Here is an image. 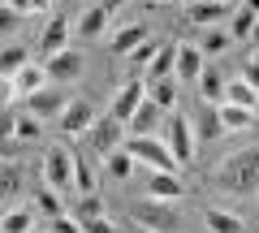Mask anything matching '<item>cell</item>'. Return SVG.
Masks as SVG:
<instances>
[{
    "mask_svg": "<svg viewBox=\"0 0 259 233\" xmlns=\"http://www.w3.org/2000/svg\"><path fill=\"white\" fill-rule=\"evenodd\" d=\"M212 190L233 195V199H255L259 195V143L225 156L221 164L212 168Z\"/></svg>",
    "mask_w": 259,
    "mask_h": 233,
    "instance_id": "6da1fadb",
    "label": "cell"
},
{
    "mask_svg": "<svg viewBox=\"0 0 259 233\" xmlns=\"http://www.w3.org/2000/svg\"><path fill=\"white\" fill-rule=\"evenodd\" d=\"M130 220L143 233H177L182 229V212L173 203H160V199H134L130 203Z\"/></svg>",
    "mask_w": 259,
    "mask_h": 233,
    "instance_id": "7a4b0ae2",
    "label": "cell"
},
{
    "mask_svg": "<svg viewBox=\"0 0 259 233\" xmlns=\"http://www.w3.org/2000/svg\"><path fill=\"white\" fill-rule=\"evenodd\" d=\"M39 177H44L48 190H56V195H74V151L69 147H48L44 160H39Z\"/></svg>",
    "mask_w": 259,
    "mask_h": 233,
    "instance_id": "3957f363",
    "label": "cell"
},
{
    "mask_svg": "<svg viewBox=\"0 0 259 233\" xmlns=\"http://www.w3.org/2000/svg\"><path fill=\"white\" fill-rule=\"evenodd\" d=\"M125 151L134 160H139V168H147V173H182V164L173 160V151L164 147V138H125Z\"/></svg>",
    "mask_w": 259,
    "mask_h": 233,
    "instance_id": "277c9868",
    "label": "cell"
},
{
    "mask_svg": "<svg viewBox=\"0 0 259 233\" xmlns=\"http://www.w3.org/2000/svg\"><path fill=\"white\" fill-rule=\"evenodd\" d=\"M160 138H164V147L173 151V160L177 164H190L194 160V125H190V117H186V112H168V121H164V134H160Z\"/></svg>",
    "mask_w": 259,
    "mask_h": 233,
    "instance_id": "5b68a950",
    "label": "cell"
},
{
    "mask_svg": "<svg viewBox=\"0 0 259 233\" xmlns=\"http://www.w3.org/2000/svg\"><path fill=\"white\" fill-rule=\"evenodd\" d=\"M39 65H44V74H48L52 86H74L78 78L87 74V56L78 52V48H65V52L48 56V61H39Z\"/></svg>",
    "mask_w": 259,
    "mask_h": 233,
    "instance_id": "8992f818",
    "label": "cell"
},
{
    "mask_svg": "<svg viewBox=\"0 0 259 233\" xmlns=\"http://www.w3.org/2000/svg\"><path fill=\"white\" fill-rule=\"evenodd\" d=\"M87 147H91V156L95 160H104V156H112L117 147H125V125L117 121V117H95V125L87 130Z\"/></svg>",
    "mask_w": 259,
    "mask_h": 233,
    "instance_id": "52a82bcc",
    "label": "cell"
},
{
    "mask_svg": "<svg viewBox=\"0 0 259 233\" xmlns=\"http://www.w3.org/2000/svg\"><path fill=\"white\" fill-rule=\"evenodd\" d=\"M91 125H95V104L87 100V95H69L65 112L56 117V130H61V138H82Z\"/></svg>",
    "mask_w": 259,
    "mask_h": 233,
    "instance_id": "ba28073f",
    "label": "cell"
},
{
    "mask_svg": "<svg viewBox=\"0 0 259 233\" xmlns=\"http://www.w3.org/2000/svg\"><path fill=\"white\" fill-rule=\"evenodd\" d=\"M147 104V82L143 78H130V82H121L117 91H112V104H108V117H117L121 125L134 117V112Z\"/></svg>",
    "mask_w": 259,
    "mask_h": 233,
    "instance_id": "9c48e42d",
    "label": "cell"
},
{
    "mask_svg": "<svg viewBox=\"0 0 259 233\" xmlns=\"http://www.w3.org/2000/svg\"><path fill=\"white\" fill-rule=\"evenodd\" d=\"M203 52H199V43H177V61H173V82L177 86H194L199 82V74H203Z\"/></svg>",
    "mask_w": 259,
    "mask_h": 233,
    "instance_id": "30bf717a",
    "label": "cell"
},
{
    "mask_svg": "<svg viewBox=\"0 0 259 233\" xmlns=\"http://www.w3.org/2000/svg\"><path fill=\"white\" fill-rule=\"evenodd\" d=\"M69 35H74V22L65 18V13H61V18L52 13L48 26L39 30V52H44V61H48V56H56V52H65V48H69Z\"/></svg>",
    "mask_w": 259,
    "mask_h": 233,
    "instance_id": "8fae6325",
    "label": "cell"
},
{
    "mask_svg": "<svg viewBox=\"0 0 259 233\" xmlns=\"http://www.w3.org/2000/svg\"><path fill=\"white\" fill-rule=\"evenodd\" d=\"M65 104H69L65 86H52V82H48L44 91L26 95V112H35L39 121H48V117H61V112H65Z\"/></svg>",
    "mask_w": 259,
    "mask_h": 233,
    "instance_id": "7c38bea8",
    "label": "cell"
},
{
    "mask_svg": "<svg viewBox=\"0 0 259 233\" xmlns=\"http://www.w3.org/2000/svg\"><path fill=\"white\" fill-rule=\"evenodd\" d=\"M156 134H164V112L147 100V104H143V108L125 121V138H156Z\"/></svg>",
    "mask_w": 259,
    "mask_h": 233,
    "instance_id": "4fadbf2b",
    "label": "cell"
},
{
    "mask_svg": "<svg viewBox=\"0 0 259 233\" xmlns=\"http://www.w3.org/2000/svg\"><path fill=\"white\" fill-rule=\"evenodd\" d=\"M190 125H194V138H199V143H216V138L225 134V125H221V112H216V104H203V100H199V108H194Z\"/></svg>",
    "mask_w": 259,
    "mask_h": 233,
    "instance_id": "5bb4252c",
    "label": "cell"
},
{
    "mask_svg": "<svg viewBox=\"0 0 259 233\" xmlns=\"http://www.w3.org/2000/svg\"><path fill=\"white\" fill-rule=\"evenodd\" d=\"M151 39V30L143 26V22H130V26H121L117 35L108 39V48H112V56H117V61H125L130 52H134V48H143Z\"/></svg>",
    "mask_w": 259,
    "mask_h": 233,
    "instance_id": "9a60e30c",
    "label": "cell"
},
{
    "mask_svg": "<svg viewBox=\"0 0 259 233\" xmlns=\"http://www.w3.org/2000/svg\"><path fill=\"white\" fill-rule=\"evenodd\" d=\"M186 195V181L177 173H147V199H160V203H177Z\"/></svg>",
    "mask_w": 259,
    "mask_h": 233,
    "instance_id": "2e32d148",
    "label": "cell"
},
{
    "mask_svg": "<svg viewBox=\"0 0 259 233\" xmlns=\"http://www.w3.org/2000/svg\"><path fill=\"white\" fill-rule=\"evenodd\" d=\"M9 82H13V95H22V100H26V95H35V91H44V86H48V74H44V65H39V61H26V65L9 78Z\"/></svg>",
    "mask_w": 259,
    "mask_h": 233,
    "instance_id": "e0dca14e",
    "label": "cell"
},
{
    "mask_svg": "<svg viewBox=\"0 0 259 233\" xmlns=\"http://www.w3.org/2000/svg\"><path fill=\"white\" fill-rule=\"evenodd\" d=\"M233 13V5H207V0H190L186 5V22L190 26H216Z\"/></svg>",
    "mask_w": 259,
    "mask_h": 233,
    "instance_id": "ac0fdd59",
    "label": "cell"
},
{
    "mask_svg": "<svg viewBox=\"0 0 259 233\" xmlns=\"http://www.w3.org/2000/svg\"><path fill=\"white\" fill-rule=\"evenodd\" d=\"M203 224H207V233H242L246 229V220H242L238 212H225V207H216V203L203 207Z\"/></svg>",
    "mask_w": 259,
    "mask_h": 233,
    "instance_id": "d6986e66",
    "label": "cell"
},
{
    "mask_svg": "<svg viewBox=\"0 0 259 233\" xmlns=\"http://www.w3.org/2000/svg\"><path fill=\"white\" fill-rule=\"evenodd\" d=\"M9 138L13 143H22V147H26V143H39L44 138V121H39L35 112H13V130H9Z\"/></svg>",
    "mask_w": 259,
    "mask_h": 233,
    "instance_id": "ffe728a7",
    "label": "cell"
},
{
    "mask_svg": "<svg viewBox=\"0 0 259 233\" xmlns=\"http://www.w3.org/2000/svg\"><path fill=\"white\" fill-rule=\"evenodd\" d=\"M173 61H177V43H160V52L151 56V65L143 69V82H164V78H173Z\"/></svg>",
    "mask_w": 259,
    "mask_h": 233,
    "instance_id": "44dd1931",
    "label": "cell"
},
{
    "mask_svg": "<svg viewBox=\"0 0 259 233\" xmlns=\"http://www.w3.org/2000/svg\"><path fill=\"white\" fill-rule=\"evenodd\" d=\"M104 30H108V13H104L100 5H87V9L78 13V22H74V35H82V39H100Z\"/></svg>",
    "mask_w": 259,
    "mask_h": 233,
    "instance_id": "7402d4cb",
    "label": "cell"
},
{
    "mask_svg": "<svg viewBox=\"0 0 259 233\" xmlns=\"http://www.w3.org/2000/svg\"><path fill=\"white\" fill-rule=\"evenodd\" d=\"M134 168H139V160L130 156L125 147H117L112 156H104V173H108L112 181H130V177H134Z\"/></svg>",
    "mask_w": 259,
    "mask_h": 233,
    "instance_id": "603a6c76",
    "label": "cell"
},
{
    "mask_svg": "<svg viewBox=\"0 0 259 233\" xmlns=\"http://www.w3.org/2000/svg\"><path fill=\"white\" fill-rule=\"evenodd\" d=\"M194 91H199V100H203V104H221V100H225V78L216 74L212 65H203V74H199V82H194Z\"/></svg>",
    "mask_w": 259,
    "mask_h": 233,
    "instance_id": "cb8c5ba5",
    "label": "cell"
},
{
    "mask_svg": "<svg viewBox=\"0 0 259 233\" xmlns=\"http://www.w3.org/2000/svg\"><path fill=\"white\" fill-rule=\"evenodd\" d=\"M69 216H74L78 224H87V220H100V216H108V207H104L100 195H78L74 203H69Z\"/></svg>",
    "mask_w": 259,
    "mask_h": 233,
    "instance_id": "d4e9b609",
    "label": "cell"
},
{
    "mask_svg": "<svg viewBox=\"0 0 259 233\" xmlns=\"http://www.w3.org/2000/svg\"><path fill=\"white\" fill-rule=\"evenodd\" d=\"M0 233H35V207H9L0 216Z\"/></svg>",
    "mask_w": 259,
    "mask_h": 233,
    "instance_id": "484cf974",
    "label": "cell"
},
{
    "mask_svg": "<svg viewBox=\"0 0 259 233\" xmlns=\"http://www.w3.org/2000/svg\"><path fill=\"white\" fill-rule=\"evenodd\" d=\"M74 195H100V190H95L91 156H82V151H74Z\"/></svg>",
    "mask_w": 259,
    "mask_h": 233,
    "instance_id": "4316f807",
    "label": "cell"
},
{
    "mask_svg": "<svg viewBox=\"0 0 259 233\" xmlns=\"http://www.w3.org/2000/svg\"><path fill=\"white\" fill-rule=\"evenodd\" d=\"M216 112H221L225 134H229V130H250V125H255V112H250V108H238V104H216Z\"/></svg>",
    "mask_w": 259,
    "mask_h": 233,
    "instance_id": "83f0119b",
    "label": "cell"
},
{
    "mask_svg": "<svg viewBox=\"0 0 259 233\" xmlns=\"http://www.w3.org/2000/svg\"><path fill=\"white\" fill-rule=\"evenodd\" d=\"M147 100L156 104L160 112H177V82L164 78V82H147Z\"/></svg>",
    "mask_w": 259,
    "mask_h": 233,
    "instance_id": "f1b7e54d",
    "label": "cell"
},
{
    "mask_svg": "<svg viewBox=\"0 0 259 233\" xmlns=\"http://www.w3.org/2000/svg\"><path fill=\"white\" fill-rule=\"evenodd\" d=\"M255 13H250V9H233L229 13V26H225V30H229V39H233V43H246V39L250 35H255Z\"/></svg>",
    "mask_w": 259,
    "mask_h": 233,
    "instance_id": "f546056e",
    "label": "cell"
},
{
    "mask_svg": "<svg viewBox=\"0 0 259 233\" xmlns=\"http://www.w3.org/2000/svg\"><path fill=\"white\" fill-rule=\"evenodd\" d=\"M221 104H238V108H250L255 112L259 108V91H250L242 78H233V82H225V100Z\"/></svg>",
    "mask_w": 259,
    "mask_h": 233,
    "instance_id": "4dcf8cb0",
    "label": "cell"
},
{
    "mask_svg": "<svg viewBox=\"0 0 259 233\" xmlns=\"http://www.w3.org/2000/svg\"><path fill=\"white\" fill-rule=\"evenodd\" d=\"M35 212L39 216H48V220H56V216H65V212H69V203H65V195H56V190H39V195H35Z\"/></svg>",
    "mask_w": 259,
    "mask_h": 233,
    "instance_id": "1f68e13d",
    "label": "cell"
},
{
    "mask_svg": "<svg viewBox=\"0 0 259 233\" xmlns=\"http://www.w3.org/2000/svg\"><path fill=\"white\" fill-rule=\"evenodd\" d=\"M26 61H30V56H26L22 43H5V48H0V78H13Z\"/></svg>",
    "mask_w": 259,
    "mask_h": 233,
    "instance_id": "d6a6232c",
    "label": "cell"
},
{
    "mask_svg": "<svg viewBox=\"0 0 259 233\" xmlns=\"http://www.w3.org/2000/svg\"><path fill=\"white\" fill-rule=\"evenodd\" d=\"M18 186H22V168L13 160H0V203H9L18 195Z\"/></svg>",
    "mask_w": 259,
    "mask_h": 233,
    "instance_id": "836d02e7",
    "label": "cell"
},
{
    "mask_svg": "<svg viewBox=\"0 0 259 233\" xmlns=\"http://www.w3.org/2000/svg\"><path fill=\"white\" fill-rule=\"evenodd\" d=\"M233 43V39H229V30H207V35H203V43H199V52H203V61H212V56H221L225 52V48H229Z\"/></svg>",
    "mask_w": 259,
    "mask_h": 233,
    "instance_id": "e575fe53",
    "label": "cell"
},
{
    "mask_svg": "<svg viewBox=\"0 0 259 233\" xmlns=\"http://www.w3.org/2000/svg\"><path fill=\"white\" fill-rule=\"evenodd\" d=\"M156 52H160V43H156V39H147V43H143V48H134V52L125 56V61H130L134 69H147V65H151V56H156Z\"/></svg>",
    "mask_w": 259,
    "mask_h": 233,
    "instance_id": "d590c367",
    "label": "cell"
},
{
    "mask_svg": "<svg viewBox=\"0 0 259 233\" xmlns=\"http://www.w3.org/2000/svg\"><path fill=\"white\" fill-rule=\"evenodd\" d=\"M22 22H26V18H22L18 9H9V5L0 0V39H5V35H13V30H18Z\"/></svg>",
    "mask_w": 259,
    "mask_h": 233,
    "instance_id": "8d00e7d4",
    "label": "cell"
},
{
    "mask_svg": "<svg viewBox=\"0 0 259 233\" xmlns=\"http://www.w3.org/2000/svg\"><path fill=\"white\" fill-rule=\"evenodd\" d=\"M82 233H121V229L108 220V216H100V220H87V224H82Z\"/></svg>",
    "mask_w": 259,
    "mask_h": 233,
    "instance_id": "74e56055",
    "label": "cell"
},
{
    "mask_svg": "<svg viewBox=\"0 0 259 233\" xmlns=\"http://www.w3.org/2000/svg\"><path fill=\"white\" fill-rule=\"evenodd\" d=\"M242 82H246L250 91H259V61H246V65H242Z\"/></svg>",
    "mask_w": 259,
    "mask_h": 233,
    "instance_id": "f35d334b",
    "label": "cell"
},
{
    "mask_svg": "<svg viewBox=\"0 0 259 233\" xmlns=\"http://www.w3.org/2000/svg\"><path fill=\"white\" fill-rule=\"evenodd\" d=\"M9 100H18V95H13V82H9V78H0V108H5Z\"/></svg>",
    "mask_w": 259,
    "mask_h": 233,
    "instance_id": "ab89813d",
    "label": "cell"
},
{
    "mask_svg": "<svg viewBox=\"0 0 259 233\" xmlns=\"http://www.w3.org/2000/svg\"><path fill=\"white\" fill-rule=\"evenodd\" d=\"M125 5H130V0H100V9L108 13V18H112V13H117V9H125Z\"/></svg>",
    "mask_w": 259,
    "mask_h": 233,
    "instance_id": "60d3db41",
    "label": "cell"
},
{
    "mask_svg": "<svg viewBox=\"0 0 259 233\" xmlns=\"http://www.w3.org/2000/svg\"><path fill=\"white\" fill-rule=\"evenodd\" d=\"M5 5H9V9H18L22 18H26V13H30V0H5Z\"/></svg>",
    "mask_w": 259,
    "mask_h": 233,
    "instance_id": "b9f144b4",
    "label": "cell"
},
{
    "mask_svg": "<svg viewBox=\"0 0 259 233\" xmlns=\"http://www.w3.org/2000/svg\"><path fill=\"white\" fill-rule=\"evenodd\" d=\"M52 9V0H30V13H48Z\"/></svg>",
    "mask_w": 259,
    "mask_h": 233,
    "instance_id": "7bdbcfd3",
    "label": "cell"
},
{
    "mask_svg": "<svg viewBox=\"0 0 259 233\" xmlns=\"http://www.w3.org/2000/svg\"><path fill=\"white\" fill-rule=\"evenodd\" d=\"M242 9H250V13L259 18V0H242Z\"/></svg>",
    "mask_w": 259,
    "mask_h": 233,
    "instance_id": "ee69618b",
    "label": "cell"
},
{
    "mask_svg": "<svg viewBox=\"0 0 259 233\" xmlns=\"http://www.w3.org/2000/svg\"><path fill=\"white\" fill-rule=\"evenodd\" d=\"M207 5H233V0H207Z\"/></svg>",
    "mask_w": 259,
    "mask_h": 233,
    "instance_id": "f6af8a7d",
    "label": "cell"
},
{
    "mask_svg": "<svg viewBox=\"0 0 259 233\" xmlns=\"http://www.w3.org/2000/svg\"><path fill=\"white\" fill-rule=\"evenodd\" d=\"M250 39H255V43H259V22H255V35H250Z\"/></svg>",
    "mask_w": 259,
    "mask_h": 233,
    "instance_id": "bcb514c9",
    "label": "cell"
},
{
    "mask_svg": "<svg viewBox=\"0 0 259 233\" xmlns=\"http://www.w3.org/2000/svg\"><path fill=\"white\" fill-rule=\"evenodd\" d=\"M250 61H259V52H255V56H250Z\"/></svg>",
    "mask_w": 259,
    "mask_h": 233,
    "instance_id": "7dc6e473",
    "label": "cell"
},
{
    "mask_svg": "<svg viewBox=\"0 0 259 233\" xmlns=\"http://www.w3.org/2000/svg\"><path fill=\"white\" fill-rule=\"evenodd\" d=\"M255 121H259V108H255Z\"/></svg>",
    "mask_w": 259,
    "mask_h": 233,
    "instance_id": "c3c4849f",
    "label": "cell"
},
{
    "mask_svg": "<svg viewBox=\"0 0 259 233\" xmlns=\"http://www.w3.org/2000/svg\"><path fill=\"white\" fill-rule=\"evenodd\" d=\"M156 5H164V0H156Z\"/></svg>",
    "mask_w": 259,
    "mask_h": 233,
    "instance_id": "681fc988",
    "label": "cell"
},
{
    "mask_svg": "<svg viewBox=\"0 0 259 233\" xmlns=\"http://www.w3.org/2000/svg\"><path fill=\"white\" fill-rule=\"evenodd\" d=\"M139 233H143V229H139Z\"/></svg>",
    "mask_w": 259,
    "mask_h": 233,
    "instance_id": "f907efd6",
    "label": "cell"
}]
</instances>
